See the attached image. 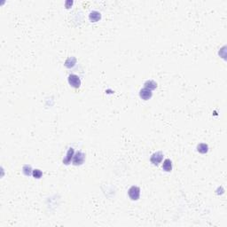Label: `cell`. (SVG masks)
I'll use <instances>...</instances> for the list:
<instances>
[{
  "instance_id": "obj_1",
  "label": "cell",
  "mask_w": 227,
  "mask_h": 227,
  "mask_svg": "<svg viewBox=\"0 0 227 227\" xmlns=\"http://www.w3.org/2000/svg\"><path fill=\"white\" fill-rule=\"evenodd\" d=\"M68 82L72 87L76 89H78L81 85V80L79 76L75 74H71L68 76Z\"/></svg>"
},
{
  "instance_id": "obj_2",
  "label": "cell",
  "mask_w": 227,
  "mask_h": 227,
  "mask_svg": "<svg viewBox=\"0 0 227 227\" xmlns=\"http://www.w3.org/2000/svg\"><path fill=\"white\" fill-rule=\"evenodd\" d=\"M140 195V189L138 186H131L129 189V196L132 201H138Z\"/></svg>"
},
{
  "instance_id": "obj_3",
  "label": "cell",
  "mask_w": 227,
  "mask_h": 227,
  "mask_svg": "<svg viewBox=\"0 0 227 227\" xmlns=\"http://www.w3.org/2000/svg\"><path fill=\"white\" fill-rule=\"evenodd\" d=\"M85 159V155L84 153H82V152H77L74 157H73V164L77 166V165H82Z\"/></svg>"
},
{
  "instance_id": "obj_4",
  "label": "cell",
  "mask_w": 227,
  "mask_h": 227,
  "mask_svg": "<svg viewBox=\"0 0 227 227\" xmlns=\"http://www.w3.org/2000/svg\"><path fill=\"white\" fill-rule=\"evenodd\" d=\"M163 159V154L161 152H157V153H154L153 155L151 156L150 158V161L153 164V165H158L159 163L161 162Z\"/></svg>"
},
{
  "instance_id": "obj_5",
  "label": "cell",
  "mask_w": 227,
  "mask_h": 227,
  "mask_svg": "<svg viewBox=\"0 0 227 227\" xmlns=\"http://www.w3.org/2000/svg\"><path fill=\"white\" fill-rule=\"evenodd\" d=\"M152 95H153L152 91L149 90V89H147V88H144V89H142V90L140 91V92H139V96H140V98H141L142 99H144V100H147V99H149L152 97Z\"/></svg>"
},
{
  "instance_id": "obj_6",
  "label": "cell",
  "mask_w": 227,
  "mask_h": 227,
  "mask_svg": "<svg viewBox=\"0 0 227 227\" xmlns=\"http://www.w3.org/2000/svg\"><path fill=\"white\" fill-rule=\"evenodd\" d=\"M100 18H101V14H100V13H99L97 11H92L89 15V19L92 22H98V20H100Z\"/></svg>"
},
{
  "instance_id": "obj_7",
  "label": "cell",
  "mask_w": 227,
  "mask_h": 227,
  "mask_svg": "<svg viewBox=\"0 0 227 227\" xmlns=\"http://www.w3.org/2000/svg\"><path fill=\"white\" fill-rule=\"evenodd\" d=\"M74 157V148L70 147L67 153V157L63 160V162L65 164H69V162L71 161V159Z\"/></svg>"
},
{
  "instance_id": "obj_8",
  "label": "cell",
  "mask_w": 227,
  "mask_h": 227,
  "mask_svg": "<svg viewBox=\"0 0 227 227\" xmlns=\"http://www.w3.org/2000/svg\"><path fill=\"white\" fill-rule=\"evenodd\" d=\"M162 169L167 171V172H170L172 170V162L170 159H166L164 161H163V164H162Z\"/></svg>"
},
{
  "instance_id": "obj_9",
  "label": "cell",
  "mask_w": 227,
  "mask_h": 227,
  "mask_svg": "<svg viewBox=\"0 0 227 227\" xmlns=\"http://www.w3.org/2000/svg\"><path fill=\"white\" fill-rule=\"evenodd\" d=\"M197 150L201 153H208V151H209V147H208L207 144L201 143L197 147Z\"/></svg>"
},
{
  "instance_id": "obj_10",
  "label": "cell",
  "mask_w": 227,
  "mask_h": 227,
  "mask_svg": "<svg viewBox=\"0 0 227 227\" xmlns=\"http://www.w3.org/2000/svg\"><path fill=\"white\" fill-rule=\"evenodd\" d=\"M76 62V58H74V57H71V58H68V59L66 60V62H65V66H66L67 68H73V67L75 66Z\"/></svg>"
},
{
  "instance_id": "obj_11",
  "label": "cell",
  "mask_w": 227,
  "mask_h": 227,
  "mask_svg": "<svg viewBox=\"0 0 227 227\" xmlns=\"http://www.w3.org/2000/svg\"><path fill=\"white\" fill-rule=\"evenodd\" d=\"M156 87H157V84L154 81H152V80L147 81L146 84H145V88H147V89H149L151 91L156 89Z\"/></svg>"
},
{
  "instance_id": "obj_12",
  "label": "cell",
  "mask_w": 227,
  "mask_h": 227,
  "mask_svg": "<svg viewBox=\"0 0 227 227\" xmlns=\"http://www.w3.org/2000/svg\"><path fill=\"white\" fill-rule=\"evenodd\" d=\"M23 173L26 175V176H30L32 173V169L29 165H25L23 167Z\"/></svg>"
},
{
  "instance_id": "obj_13",
  "label": "cell",
  "mask_w": 227,
  "mask_h": 227,
  "mask_svg": "<svg viewBox=\"0 0 227 227\" xmlns=\"http://www.w3.org/2000/svg\"><path fill=\"white\" fill-rule=\"evenodd\" d=\"M32 174H33V177L35 178H40L41 177H42V175H43L42 171H41L40 170H34Z\"/></svg>"
},
{
  "instance_id": "obj_14",
  "label": "cell",
  "mask_w": 227,
  "mask_h": 227,
  "mask_svg": "<svg viewBox=\"0 0 227 227\" xmlns=\"http://www.w3.org/2000/svg\"><path fill=\"white\" fill-rule=\"evenodd\" d=\"M72 4H73V2H72V1H67L66 2V7L67 8H70V6H68V5H72Z\"/></svg>"
}]
</instances>
